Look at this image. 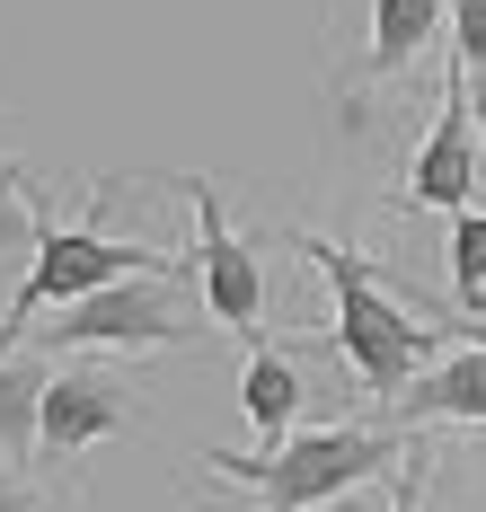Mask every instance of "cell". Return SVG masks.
<instances>
[{"instance_id": "9c48e42d", "label": "cell", "mask_w": 486, "mask_h": 512, "mask_svg": "<svg viewBox=\"0 0 486 512\" xmlns=\"http://www.w3.org/2000/svg\"><path fill=\"white\" fill-rule=\"evenodd\" d=\"M45 389H54V354H9L0 362V460L27 468L45 451Z\"/></svg>"}, {"instance_id": "7a4b0ae2", "label": "cell", "mask_w": 486, "mask_h": 512, "mask_svg": "<svg viewBox=\"0 0 486 512\" xmlns=\"http://www.w3.org/2000/svg\"><path fill=\"white\" fill-rule=\"evenodd\" d=\"M398 451H407V442H398L389 424H301V433L274 442V451H204V477L248 486L257 512H319V504H336V495L389 477Z\"/></svg>"}, {"instance_id": "ac0fdd59", "label": "cell", "mask_w": 486, "mask_h": 512, "mask_svg": "<svg viewBox=\"0 0 486 512\" xmlns=\"http://www.w3.org/2000/svg\"><path fill=\"white\" fill-rule=\"evenodd\" d=\"M469 106H478V151H486V89H478V98H469Z\"/></svg>"}, {"instance_id": "8fae6325", "label": "cell", "mask_w": 486, "mask_h": 512, "mask_svg": "<svg viewBox=\"0 0 486 512\" xmlns=\"http://www.w3.org/2000/svg\"><path fill=\"white\" fill-rule=\"evenodd\" d=\"M239 407H248V424H257V442H292L301 433V371H292V354H274V345H248V371H239Z\"/></svg>"}, {"instance_id": "9a60e30c", "label": "cell", "mask_w": 486, "mask_h": 512, "mask_svg": "<svg viewBox=\"0 0 486 512\" xmlns=\"http://www.w3.org/2000/svg\"><path fill=\"white\" fill-rule=\"evenodd\" d=\"M416 495H425V460L407 451V477H398V504H389V512H425V504H416Z\"/></svg>"}, {"instance_id": "6da1fadb", "label": "cell", "mask_w": 486, "mask_h": 512, "mask_svg": "<svg viewBox=\"0 0 486 512\" xmlns=\"http://www.w3.org/2000/svg\"><path fill=\"white\" fill-rule=\"evenodd\" d=\"M292 248L310 256V265L327 274V292H336V309H327V345H336L345 371H354L380 407H389V398H398V389L433 362V327L389 292V274H380L363 248L319 239V230H292Z\"/></svg>"}, {"instance_id": "ba28073f", "label": "cell", "mask_w": 486, "mask_h": 512, "mask_svg": "<svg viewBox=\"0 0 486 512\" xmlns=\"http://www.w3.org/2000/svg\"><path fill=\"white\" fill-rule=\"evenodd\" d=\"M389 407H398V424H478L486 433V345H451V354L425 362Z\"/></svg>"}, {"instance_id": "3957f363", "label": "cell", "mask_w": 486, "mask_h": 512, "mask_svg": "<svg viewBox=\"0 0 486 512\" xmlns=\"http://www.w3.org/2000/svg\"><path fill=\"white\" fill-rule=\"evenodd\" d=\"M98 212H107V186L89 195V212H80V221H54V230H45V248H36V265L18 274L9 318H0V362H9L27 336H36V327H45V309H71V301H89V292L142 283V274H186V283H195V265H177V256H160V248H142V239H115V230H98Z\"/></svg>"}, {"instance_id": "8992f818", "label": "cell", "mask_w": 486, "mask_h": 512, "mask_svg": "<svg viewBox=\"0 0 486 512\" xmlns=\"http://www.w3.org/2000/svg\"><path fill=\"white\" fill-rule=\"evenodd\" d=\"M478 177H486L478 106H469V71H460V53H451V71H442V106H433L416 159H407L398 204H416V212H469V204H478Z\"/></svg>"}, {"instance_id": "e0dca14e", "label": "cell", "mask_w": 486, "mask_h": 512, "mask_svg": "<svg viewBox=\"0 0 486 512\" xmlns=\"http://www.w3.org/2000/svg\"><path fill=\"white\" fill-rule=\"evenodd\" d=\"M0 512H36V504H27V495H18V486H9V477H0Z\"/></svg>"}, {"instance_id": "7c38bea8", "label": "cell", "mask_w": 486, "mask_h": 512, "mask_svg": "<svg viewBox=\"0 0 486 512\" xmlns=\"http://www.w3.org/2000/svg\"><path fill=\"white\" fill-rule=\"evenodd\" d=\"M45 230H54V221H45V204H36V168L0 151V256H27V265H36Z\"/></svg>"}, {"instance_id": "2e32d148", "label": "cell", "mask_w": 486, "mask_h": 512, "mask_svg": "<svg viewBox=\"0 0 486 512\" xmlns=\"http://www.w3.org/2000/svg\"><path fill=\"white\" fill-rule=\"evenodd\" d=\"M442 336L451 345H486V318H442Z\"/></svg>"}, {"instance_id": "5b68a950", "label": "cell", "mask_w": 486, "mask_h": 512, "mask_svg": "<svg viewBox=\"0 0 486 512\" xmlns=\"http://www.w3.org/2000/svg\"><path fill=\"white\" fill-rule=\"evenodd\" d=\"M186 204H195V301L213 327H230L239 345H266V265L257 248L230 230L213 177H186Z\"/></svg>"}, {"instance_id": "30bf717a", "label": "cell", "mask_w": 486, "mask_h": 512, "mask_svg": "<svg viewBox=\"0 0 486 512\" xmlns=\"http://www.w3.org/2000/svg\"><path fill=\"white\" fill-rule=\"evenodd\" d=\"M451 27L442 0H372V36H363V80H398L416 53Z\"/></svg>"}, {"instance_id": "5bb4252c", "label": "cell", "mask_w": 486, "mask_h": 512, "mask_svg": "<svg viewBox=\"0 0 486 512\" xmlns=\"http://www.w3.org/2000/svg\"><path fill=\"white\" fill-rule=\"evenodd\" d=\"M451 9V53H460V71L486 89V0H442Z\"/></svg>"}, {"instance_id": "d6986e66", "label": "cell", "mask_w": 486, "mask_h": 512, "mask_svg": "<svg viewBox=\"0 0 486 512\" xmlns=\"http://www.w3.org/2000/svg\"><path fill=\"white\" fill-rule=\"evenodd\" d=\"M36 512H45V504H36Z\"/></svg>"}, {"instance_id": "4fadbf2b", "label": "cell", "mask_w": 486, "mask_h": 512, "mask_svg": "<svg viewBox=\"0 0 486 512\" xmlns=\"http://www.w3.org/2000/svg\"><path fill=\"white\" fill-rule=\"evenodd\" d=\"M451 301L460 318H486V204L451 212Z\"/></svg>"}, {"instance_id": "52a82bcc", "label": "cell", "mask_w": 486, "mask_h": 512, "mask_svg": "<svg viewBox=\"0 0 486 512\" xmlns=\"http://www.w3.org/2000/svg\"><path fill=\"white\" fill-rule=\"evenodd\" d=\"M124 424H133V389H124L115 371H98V362L54 371V389H45V451H54V460L98 451V442H115Z\"/></svg>"}, {"instance_id": "277c9868", "label": "cell", "mask_w": 486, "mask_h": 512, "mask_svg": "<svg viewBox=\"0 0 486 512\" xmlns=\"http://www.w3.org/2000/svg\"><path fill=\"white\" fill-rule=\"evenodd\" d=\"M177 292H186V274H142V283L89 292V301L54 309L36 327V354H160V345H186Z\"/></svg>"}]
</instances>
